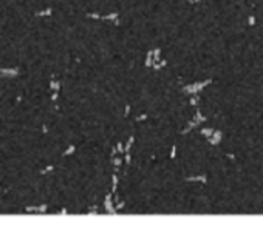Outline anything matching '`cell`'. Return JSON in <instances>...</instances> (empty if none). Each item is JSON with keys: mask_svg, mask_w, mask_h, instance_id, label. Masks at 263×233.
I'll return each mask as SVG.
<instances>
[{"mask_svg": "<svg viewBox=\"0 0 263 233\" xmlns=\"http://www.w3.org/2000/svg\"><path fill=\"white\" fill-rule=\"evenodd\" d=\"M214 134V139H209V142H211L212 145H217V144H220V140H222V136H223V133L222 131H214L212 133Z\"/></svg>", "mask_w": 263, "mask_h": 233, "instance_id": "cell-1", "label": "cell"}, {"mask_svg": "<svg viewBox=\"0 0 263 233\" xmlns=\"http://www.w3.org/2000/svg\"><path fill=\"white\" fill-rule=\"evenodd\" d=\"M212 133H214V130H211V128H207V130H203V134L204 136H212Z\"/></svg>", "mask_w": 263, "mask_h": 233, "instance_id": "cell-3", "label": "cell"}, {"mask_svg": "<svg viewBox=\"0 0 263 233\" xmlns=\"http://www.w3.org/2000/svg\"><path fill=\"white\" fill-rule=\"evenodd\" d=\"M248 25H249V26H254V25H255V17H254V16H249V17H248Z\"/></svg>", "mask_w": 263, "mask_h": 233, "instance_id": "cell-2", "label": "cell"}]
</instances>
